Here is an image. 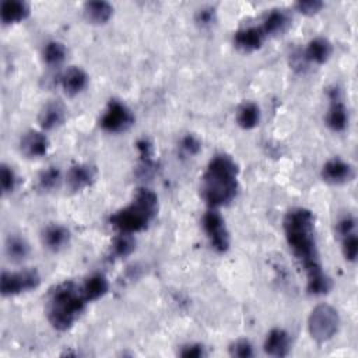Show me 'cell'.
<instances>
[{"label":"cell","mask_w":358,"mask_h":358,"mask_svg":"<svg viewBox=\"0 0 358 358\" xmlns=\"http://www.w3.org/2000/svg\"><path fill=\"white\" fill-rule=\"evenodd\" d=\"M0 185H1V190L4 194L13 193L15 186H17V175L14 172V169L6 164L1 165L0 169Z\"/></svg>","instance_id":"f1b7e54d"},{"label":"cell","mask_w":358,"mask_h":358,"mask_svg":"<svg viewBox=\"0 0 358 358\" xmlns=\"http://www.w3.org/2000/svg\"><path fill=\"white\" fill-rule=\"evenodd\" d=\"M81 289L85 299L88 302H92L102 298L108 292L109 282L103 274L94 273L85 278V281L81 284Z\"/></svg>","instance_id":"44dd1931"},{"label":"cell","mask_w":358,"mask_h":358,"mask_svg":"<svg viewBox=\"0 0 358 358\" xmlns=\"http://www.w3.org/2000/svg\"><path fill=\"white\" fill-rule=\"evenodd\" d=\"M289 15L285 10H280V8H275V10H271L264 21H263V27L262 29L264 31L266 36L268 35H280L282 32L287 31V28L289 27Z\"/></svg>","instance_id":"7402d4cb"},{"label":"cell","mask_w":358,"mask_h":358,"mask_svg":"<svg viewBox=\"0 0 358 358\" xmlns=\"http://www.w3.org/2000/svg\"><path fill=\"white\" fill-rule=\"evenodd\" d=\"M88 301L81 285L74 281H63L53 287L46 301V316L53 329L69 330L84 312Z\"/></svg>","instance_id":"3957f363"},{"label":"cell","mask_w":358,"mask_h":358,"mask_svg":"<svg viewBox=\"0 0 358 358\" xmlns=\"http://www.w3.org/2000/svg\"><path fill=\"white\" fill-rule=\"evenodd\" d=\"M329 109L326 112V124L333 131H344L348 126V112L343 102L338 88L329 90Z\"/></svg>","instance_id":"9c48e42d"},{"label":"cell","mask_w":358,"mask_h":358,"mask_svg":"<svg viewBox=\"0 0 358 358\" xmlns=\"http://www.w3.org/2000/svg\"><path fill=\"white\" fill-rule=\"evenodd\" d=\"M67 56V49L66 46L59 42V41H50L45 45L43 50H42V57L43 62L48 66H59L60 63L64 62Z\"/></svg>","instance_id":"d4e9b609"},{"label":"cell","mask_w":358,"mask_h":358,"mask_svg":"<svg viewBox=\"0 0 358 358\" xmlns=\"http://www.w3.org/2000/svg\"><path fill=\"white\" fill-rule=\"evenodd\" d=\"M239 168L227 154H217L210 159L200 185L203 200L211 207L218 208L229 204L238 193Z\"/></svg>","instance_id":"7a4b0ae2"},{"label":"cell","mask_w":358,"mask_h":358,"mask_svg":"<svg viewBox=\"0 0 358 358\" xmlns=\"http://www.w3.org/2000/svg\"><path fill=\"white\" fill-rule=\"evenodd\" d=\"M229 355L236 358H250L255 355L253 345L245 338H239L229 345Z\"/></svg>","instance_id":"f546056e"},{"label":"cell","mask_w":358,"mask_h":358,"mask_svg":"<svg viewBox=\"0 0 358 358\" xmlns=\"http://www.w3.org/2000/svg\"><path fill=\"white\" fill-rule=\"evenodd\" d=\"M236 122L245 130L255 129L260 122V109H259V106L253 102L242 103L239 106L238 112H236Z\"/></svg>","instance_id":"cb8c5ba5"},{"label":"cell","mask_w":358,"mask_h":358,"mask_svg":"<svg viewBox=\"0 0 358 358\" xmlns=\"http://www.w3.org/2000/svg\"><path fill=\"white\" fill-rule=\"evenodd\" d=\"M83 13L88 22L102 25L113 15V7L108 1H87L83 7Z\"/></svg>","instance_id":"ffe728a7"},{"label":"cell","mask_w":358,"mask_h":358,"mask_svg":"<svg viewBox=\"0 0 358 358\" xmlns=\"http://www.w3.org/2000/svg\"><path fill=\"white\" fill-rule=\"evenodd\" d=\"M96 171L94 166L88 164H76L70 166L66 175V182L70 190L73 192H80L91 186L95 180Z\"/></svg>","instance_id":"4fadbf2b"},{"label":"cell","mask_w":358,"mask_h":358,"mask_svg":"<svg viewBox=\"0 0 358 358\" xmlns=\"http://www.w3.org/2000/svg\"><path fill=\"white\" fill-rule=\"evenodd\" d=\"M264 352L270 357H287L291 351V338L289 334L280 327L271 329L263 343Z\"/></svg>","instance_id":"7c38bea8"},{"label":"cell","mask_w":358,"mask_h":358,"mask_svg":"<svg viewBox=\"0 0 358 358\" xmlns=\"http://www.w3.org/2000/svg\"><path fill=\"white\" fill-rule=\"evenodd\" d=\"M134 249H136V239L133 234H126V232H119L117 236H115L110 246V250L116 257H127L129 255L133 253Z\"/></svg>","instance_id":"484cf974"},{"label":"cell","mask_w":358,"mask_h":358,"mask_svg":"<svg viewBox=\"0 0 358 358\" xmlns=\"http://www.w3.org/2000/svg\"><path fill=\"white\" fill-rule=\"evenodd\" d=\"M331 53H333V46H331L330 41L323 36H317V38H313L312 41H309L303 50L305 59L315 64L326 63L330 59Z\"/></svg>","instance_id":"ac0fdd59"},{"label":"cell","mask_w":358,"mask_h":358,"mask_svg":"<svg viewBox=\"0 0 358 358\" xmlns=\"http://www.w3.org/2000/svg\"><path fill=\"white\" fill-rule=\"evenodd\" d=\"M41 239L48 250L60 252L70 242V231L60 224H49L43 228Z\"/></svg>","instance_id":"5bb4252c"},{"label":"cell","mask_w":358,"mask_h":358,"mask_svg":"<svg viewBox=\"0 0 358 358\" xmlns=\"http://www.w3.org/2000/svg\"><path fill=\"white\" fill-rule=\"evenodd\" d=\"M62 180V173L56 166H49L42 171L38 176V187L43 192H50L59 187Z\"/></svg>","instance_id":"4316f807"},{"label":"cell","mask_w":358,"mask_h":358,"mask_svg":"<svg viewBox=\"0 0 358 358\" xmlns=\"http://www.w3.org/2000/svg\"><path fill=\"white\" fill-rule=\"evenodd\" d=\"M201 225L211 248L215 252L224 253L229 249L231 238H229L228 228L225 225V220L215 208H210L208 211L204 213Z\"/></svg>","instance_id":"52a82bcc"},{"label":"cell","mask_w":358,"mask_h":358,"mask_svg":"<svg viewBox=\"0 0 358 358\" xmlns=\"http://www.w3.org/2000/svg\"><path fill=\"white\" fill-rule=\"evenodd\" d=\"M179 355L185 357V358H201V357L207 355V351L203 344L190 343V344H186L182 347V350L179 351Z\"/></svg>","instance_id":"d6a6232c"},{"label":"cell","mask_w":358,"mask_h":358,"mask_svg":"<svg viewBox=\"0 0 358 358\" xmlns=\"http://www.w3.org/2000/svg\"><path fill=\"white\" fill-rule=\"evenodd\" d=\"M64 119H66V110H64L63 105L56 101H52V102H48L46 105H43V108L41 109L39 116H38L39 126L43 130H53V129L59 127L60 124H63Z\"/></svg>","instance_id":"e0dca14e"},{"label":"cell","mask_w":358,"mask_h":358,"mask_svg":"<svg viewBox=\"0 0 358 358\" xmlns=\"http://www.w3.org/2000/svg\"><path fill=\"white\" fill-rule=\"evenodd\" d=\"M357 221L351 214H344L343 217L338 218L337 224H336V232L338 235V238L350 235L357 232Z\"/></svg>","instance_id":"4dcf8cb0"},{"label":"cell","mask_w":358,"mask_h":358,"mask_svg":"<svg viewBox=\"0 0 358 358\" xmlns=\"http://www.w3.org/2000/svg\"><path fill=\"white\" fill-rule=\"evenodd\" d=\"M180 148L187 154V155H196L201 150L200 141L193 136V134H186L180 140Z\"/></svg>","instance_id":"836d02e7"},{"label":"cell","mask_w":358,"mask_h":358,"mask_svg":"<svg viewBox=\"0 0 358 358\" xmlns=\"http://www.w3.org/2000/svg\"><path fill=\"white\" fill-rule=\"evenodd\" d=\"M87 84H88L87 73L81 67H77V66L69 67L60 76V85H62L63 91L70 96H74V95L83 92L85 90Z\"/></svg>","instance_id":"2e32d148"},{"label":"cell","mask_w":358,"mask_h":358,"mask_svg":"<svg viewBox=\"0 0 358 358\" xmlns=\"http://www.w3.org/2000/svg\"><path fill=\"white\" fill-rule=\"evenodd\" d=\"M29 15V6L21 0H4L0 6V18L4 25L24 21Z\"/></svg>","instance_id":"d6986e66"},{"label":"cell","mask_w":358,"mask_h":358,"mask_svg":"<svg viewBox=\"0 0 358 358\" xmlns=\"http://www.w3.org/2000/svg\"><path fill=\"white\" fill-rule=\"evenodd\" d=\"M20 150L27 158H41L49 150V140L39 130H28L21 136Z\"/></svg>","instance_id":"8fae6325"},{"label":"cell","mask_w":358,"mask_h":358,"mask_svg":"<svg viewBox=\"0 0 358 358\" xmlns=\"http://www.w3.org/2000/svg\"><path fill=\"white\" fill-rule=\"evenodd\" d=\"M340 329V315L337 309L329 303L316 305L308 316V331L319 344L331 340Z\"/></svg>","instance_id":"5b68a950"},{"label":"cell","mask_w":358,"mask_h":358,"mask_svg":"<svg viewBox=\"0 0 358 358\" xmlns=\"http://www.w3.org/2000/svg\"><path fill=\"white\" fill-rule=\"evenodd\" d=\"M158 214V196L147 189L136 190L130 204L115 211L109 217V222L119 232L136 234L145 229Z\"/></svg>","instance_id":"277c9868"},{"label":"cell","mask_w":358,"mask_h":358,"mask_svg":"<svg viewBox=\"0 0 358 358\" xmlns=\"http://www.w3.org/2000/svg\"><path fill=\"white\" fill-rule=\"evenodd\" d=\"M355 172L350 162L341 158H330L322 168V178L330 185H344L354 179Z\"/></svg>","instance_id":"30bf717a"},{"label":"cell","mask_w":358,"mask_h":358,"mask_svg":"<svg viewBox=\"0 0 358 358\" xmlns=\"http://www.w3.org/2000/svg\"><path fill=\"white\" fill-rule=\"evenodd\" d=\"M266 39V34L262 27H245L235 32L234 43L242 52L257 50Z\"/></svg>","instance_id":"9a60e30c"},{"label":"cell","mask_w":358,"mask_h":358,"mask_svg":"<svg viewBox=\"0 0 358 358\" xmlns=\"http://www.w3.org/2000/svg\"><path fill=\"white\" fill-rule=\"evenodd\" d=\"M215 21V11L213 7H204L197 11L196 22L201 27H210Z\"/></svg>","instance_id":"e575fe53"},{"label":"cell","mask_w":358,"mask_h":358,"mask_svg":"<svg viewBox=\"0 0 358 358\" xmlns=\"http://www.w3.org/2000/svg\"><path fill=\"white\" fill-rule=\"evenodd\" d=\"M282 227L289 249L305 270L308 292L312 295L327 294L331 282L319 257L313 213L303 207H295L285 214Z\"/></svg>","instance_id":"6da1fadb"},{"label":"cell","mask_w":358,"mask_h":358,"mask_svg":"<svg viewBox=\"0 0 358 358\" xmlns=\"http://www.w3.org/2000/svg\"><path fill=\"white\" fill-rule=\"evenodd\" d=\"M41 284V275L35 268L21 271H3L0 278V291L3 296H14L32 291Z\"/></svg>","instance_id":"8992f818"},{"label":"cell","mask_w":358,"mask_h":358,"mask_svg":"<svg viewBox=\"0 0 358 358\" xmlns=\"http://www.w3.org/2000/svg\"><path fill=\"white\" fill-rule=\"evenodd\" d=\"M341 252L343 256L347 262H355L357 256H358V238H357V232L341 236Z\"/></svg>","instance_id":"83f0119b"},{"label":"cell","mask_w":358,"mask_h":358,"mask_svg":"<svg viewBox=\"0 0 358 358\" xmlns=\"http://www.w3.org/2000/svg\"><path fill=\"white\" fill-rule=\"evenodd\" d=\"M29 243L25 238L18 235H10L6 241V255L11 262H22L29 256Z\"/></svg>","instance_id":"603a6c76"},{"label":"cell","mask_w":358,"mask_h":358,"mask_svg":"<svg viewBox=\"0 0 358 358\" xmlns=\"http://www.w3.org/2000/svg\"><path fill=\"white\" fill-rule=\"evenodd\" d=\"M134 123L131 110L120 101L110 99L103 115L101 116L99 124L108 133H122L130 129Z\"/></svg>","instance_id":"ba28073f"},{"label":"cell","mask_w":358,"mask_h":358,"mask_svg":"<svg viewBox=\"0 0 358 358\" xmlns=\"http://www.w3.org/2000/svg\"><path fill=\"white\" fill-rule=\"evenodd\" d=\"M323 3L319 0H301L295 3V8L303 15H313L323 8Z\"/></svg>","instance_id":"1f68e13d"}]
</instances>
